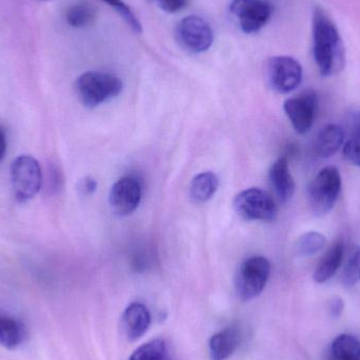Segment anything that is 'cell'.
Returning <instances> with one entry per match:
<instances>
[{
  "label": "cell",
  "mask_w": 360,
  "mask_h": 360,
  "mask_svg": "<svg viewBox=\"0 0 360 360\" xmlns=\"http://www.w3.org/2000/svg\"><path fill=\"white\" fill-rule=\"evenodd\" d=\"M313 55L323 76L340 73L346 63L344 44L338 27L321 8H316L312 20Z\"/></svg>",
  "instance_id": "cell-1"
},
{
  "label": "cell",
  "mask_w": 360,
  "mask_h": 360,
  "mask_svg": "<svg viewBox=\"0 0 360 360\" xmlns=\"http://www.w3.org/2000/svg\"><path fill=\"white\" fill-rule=\"evenodd\" d=\"M124 84L113 74L91 71L82 74L76 80L75 90L84 107H98L122 93Z\"/></svg>",
  "instance_id": "cell-2"
},
{
  "label": "cell",
  "mask_w": 360,
  "mask_h": 360,
  "mask_svg": "<svg viewBox=\"0 0 360 360\" xmlns=\"http://www.w3.org/2000/svg\"><path fill=\"white\" fill-rule=\"evenodd\" d=\"M342 175L336 167L321 169L308 188V201L311 211L316 216H323L333 210L342 192Z\"/></svg>",
  "instance_id": "cell-3"
},
{
  "label": "cell",
  "mask_w": 360,
  "mask_h": 360,
  "mask_svg": "<svg viewBox=\"0 0 360 360\" xmlns=\"http://www.w3.org/2000/svg\"><path fill=\"white\" fill-rule=\"evenodd\" d=\"M271 274V264L264 256H252L239 266L235 278L237 294L243 300H251L264 291Z\"/></svg>",
  "instance_id": "cell-4"
},
{
  "label": "cell",
  "mask_w": 360,
  "mask_h": 360,
  "mask_svg": "<svg viewBox=\"0 0 360 360\" xmlns=\"http://www.w3.org/2000/svg\"><path fill=\"white\" fill-rule=\"evenodd\" d=\"M13 192L18 202H27L41 188L42 172L37 160L30 155H21L11 166Z\"/></svg>",
  "instance_id": "cell-5"
},
{
  "label": "cell",
  "mask_w": 360,
  "mask_h": 360,
  "mask_svg": "<svg viewBox=\"0 0 360 360\" xmlns=\"http://www.w3.org/2000/svg\"><path fill=\"white\" fill-rule=\"evenodd\" d=\"M233 205L240 217L250 221H272L277 215L274 199L259 188H250L239 193Z\"/></svg>",
  "instance_id": "cell-6"
},
{
  "label": "cell",
  "mask_w": 360,
  "mask_h": 360,
  "mask_svg": "<svg viewBox=\"0 0 360 360\" xmlns=\"http://www.w3.org/2000/svg\"><path fill=\"white\" fill-rule=\"evenodd\" d=\"M176 37L180 46L190 53L198 54L211 48L214 33L211 25L201 17L191 15L179 21Z\"/></svg>",
  "instance_id": "cell-7"
},
{
  "label": "cell",
  "mask_w": 360,
  "mask_h": 360,
  "mask_svg": "<svg viewBox=\"0 0 360 360\" xmlns=\"http://www.w3.org/2000/svg\"><path fill=\"white\" fill-rule=\"evenodd\" d=\"M266 76L273 90L288 94L302 84V67L293 57H272L266 65Z\"/></svg>",
  "instance_id": "cell-8"
},
{
  "label": "cell",
  "mask_w": 360,
  "mask_h": 360,
  "mask_svg": "<svg viewBox=\"0 0 360 360\" xmlns=\"http://www.w3.org/2000/svg\"><path fill=\"white\" fill-rule=\"evenodd\" d=\"M230 11L245 33L254 34L270 21L273 8L266 0H233Z\"/></svg>",
  "instance_id": "cell-9"
},
{
  "label": "cell",
  "mask_w": 360,
  "mask_h": 360,
  "mask_svg": "<svg viewBox=\"0 0 360 360\" xmlns=\"http://www.w3.org/2000/svg\"><path fill=\"white\" fill-rule=\"evenodd\" d=\"M317 103L316 93L311 90L304 91L302 94L285 101L283 110L296 132L306 134L311 130L314 122Z\"/></svg>",
  "instance_id": "cell-10"
},
{
  "label": "cell",
  "mask_w": 360,
  "mask_h": 360,
  "mask_svg": "<svg viewBox=\"0 0 360 360\" xmlns=\"http://www.w3.org/2000/svg\"><path fill=\"white\" fill-rule=\"evenodd\" d=\"M143 188L135 177L124 176L116 181L110 191L109 201L114 213L128 216L141 205Z\"/></svg>",
  "instance_id": "cell-11"
},
{
  "label": "cell",
  "mask_w": 360,
  "mask_h": 360,
  "mask_svg": "<svg viewBox=\"0 0 360 360\" xmlns=\"http://www.w3.org/2000/svg\"><path fill=\"white\" fill-rule=\"evenodd\" d=\"M124 335L131 342L141 338L149 329L151 315L147 307L134 302L124 311L122 321Z\"/></svg>",
  "instance_id": "cell-12"
},
{
  "label": "cell",
  "mask_w": 360,
  "mask_h": 360,
  "mask_svg": "<svg viewBox=\"0 0 360 360\" xmlns=\"http://www.w3.org/2000/svg\"><path fill=\"white\" fill-rule=\"evenodd\" d=\"M243 336L237 327H229L212 336L209 342L210 356L212 360L230 359L238 349Z\"/></svg>",
  "instance_id": "cell-13"
},
{
  "label": "cell",
  "mask_w": 360,
  "mask_h": 360,
  "mask_svg": "<svg viewBox=\"0 0 360 360\" xmlns=\"http://www.w3.org/2000/svg\"><path fill=\"white\" fill-rule=\"evenodd\" d=\"M269 176L278 198L283 202H288L295 192V182L290 172L288 158L285 156L278 158L271 167Z\"/></svg>",
  "instance_id": "cell-14"
},
{
  "label": "cell",
  "mask_w": 360,
  "mask_h": 360,
  "mask_svg": "<svg viewBox=\"0 0 360 360\" xmlns=\"http://www.w3.org/2000/svg\"><path fill=\"white\" fill-rule=\"evenodd\" d=\"M25 336V325L16 317L0 309V346L14 350L23 344Z\"/></svg>",
  "instance_id": "cell-15"
},
{
  "label": "cell",
  "mask_w": 360,
  "mask_h": 360,
  "mask_svg": "<svg viewBox=\"0 0 360 360\" xmlns=\"http://www.w3.org/2000/svg\"><path fill=\"white\" fill-rule=\"evenodd\" d=\"M345 143V131L336 124H328L317 135L315 154L321 158L333 156Z\"/></svg>",
  "instance_id": "cell-16"
},
{
  "label": "cell",
  "mask_w": 360,
  "mask_h": 360,
  "mask_svg": "<svg viewBox=\"0 0 360 360\" xmlns=\"http://www.w3.org/2000/svg\"><path fill=\"white\" fill-rule=\"evenodd\" d=\"M345 243L342 239L335 241L323 259L317 264L313 278L317 283H323L331 279L342 266L344 260Z\"/></svg>",
  "instance_id": "cell-17"
},
{
  "label": "cell",
  "mask_w": 360,
  "mask_h": 360,
  "mask_svg": "<svg viewBox=\"0 0 360 360\" xmlns=\"http://www.w3.org/2000/svg\"><path fill=\"white\" fill-rule=\"evenodd\" d=\"M219 179L212 172H202L196 175L191 182L190 197L195 203L209 201L217 192Z\"/></svg>",
  "instance_id": "cell-18"
},
{
  "label": "cell",
  "mask_w": 360,
  "mask_h": 360,
  "mask_svg": "<svg viewBox=\"0 0 360 360\" xmlns=\"http://www.w3.org/2000/svg\"><path fill=\"white\" fill-rule=\"evenodd\" d=\"M331 350L335 360H360V342L350 334L338 335Z\"/></svg>",
  "instance_id": "cell-19"
},
{
  "label": "cell",
  "mask_w": 360,
  "mask_h": 360,
  "mask_svg": "<svg viewBox=\"0 0 360 360\" xmlns=\"http://www.w3.org/2000/svg\"><path fill=\"white\" fill-rule=\"evenodd\" d=\"M96 8L89 2H78L68 8L65 18L73 27H86L92 25L96 18Z\"/></svg>",
  "instance_id": "cell-20"
},
{
  "label": "cell",
  "mask_w": 360,
  "mask_h": 360,
  "mask_svg": "<svg viewBox=\"0 0 360 360\" xmlns=\"http://www.w3.org/2000/svg\"><path fill=\"white\" fill-rule=\"evenodd\" d=\"M327 243L326 236L319 232H308L302 235L296 243V251L302 257H310L319 253Z\"/></svg>",
  "instance_id": "cell-21"
},
{
  "label": "cell",
  "mask_w": 360,
  "mask_h": 360,
  "mask_svg": "<svg viewBox=\"0 0 360 360\" xmlns=\"http://www.w3.org/2000/svg\"><path fill=\"white\" fill-rule=\"evenodd\" d=\"M129 360H170L164 340H155L139 347Z\"/></svg>",
  "instance_id": "cell-22"
},
{
  "label": "cell",
  "mask_w": 360,
  "mask_h": 360,
  "mask_svg": "<svg viewBox=\"0 0 360 360\" xmlns=\"http://www.w3.org/2000/svg\"><path fill=\"white\" fill-rule=\"evenodd\" d=\"M344 156L350 164L360 167V116L355 122L352 134L345 143Z\"/></svg>",
  "instance_id": "cell-23"
},
{
  "label": "cell",
  "mask_w": 360,
  "mask_h": 360,
  "mask_svg": "<svg viewBox=\"0 0 360 360\" xmlns=\"http://www.w3.org/2000/svg\"><path fill=\"white\" fill-rule=\"evenodd\" d=\"M101 1L107 4L108 6H111L112 8L116 11L120 17L124 18V20L128 23L129 27L135 32V33H141L143 27H141V21L137 19L136 15L131 10L128 4H124L122 0H101Z\"/></svg>",
  "instance_id": "cell-24"
},
{
  "label": "cell",
  "mask_w": 360,
  "mask_h": 360,
  "mask_svg": "<svg viewBox=\"0 0 360 360\" xmlns=\"http://www.w3.org/2000/svg\"><path fill=\"white\" fill-rule=\"evenodd\" d=\"M360 281V248L345 268L342 273V283L346 287H353Z\"/></svg>",
  "instance_id": "cell-25"
},
{
  "label": "cell",
  "mask_w": 360,
  "mask_h": 360,
  "mask_svg": "<svg viewBox=\"0 0 360 360\" xmlns=\"http://www.w3.org/2000/svg\"><path fill=\"white\" fill-rule=\"evenodd\" d=\"M154 4L165 12L174 14L184 10L188 6V0H151Z\"/></svg>",
  "instance_id": "cell-26"
},
{
  "label": "cell",
  "mask_w": 360,
  "mask_h": 360,
  "mask_svg": "<svg viewBox=\"0 0 360 360\" xmlns=\"http://www.w3.org/2000/svg\"><path fill=\"white\" fill-rule=\"evenodd\" d=\"M97 190V181L92 177L82 179L79 184V191L82 195H91Z\"/></svg>",
  "instance_id": "cell-27"
},
{
  "label": "cell",
  "mask_w": 360,
  "mask_h": 360,
  "mask_svg": "<svg viewBox=\"0 0 360 360\" xmlns=\"http://www.w3.org/2000/svg\"><path fill=\"white\" fill-rule=\"evenodd\" d=\"M344 309L345 304L342 298L338 297V296L332 298L331 302H330V313H331L332 316L338 319L342 314Z\"/></svg>",
  "instance_id": "cell-28"
},
{
  "label": "cell",
  "mask_w": 360,
  "mask_h": 360,
  "mask_svg": "<svg viewBox=\"0 0 360 360\" xmlns=\"http://www.w3.org/2000/svg\"><path fill=\"white\" fill-rule=\"evenodd\" d=\"M6 146H8V143H6V133L0 128V162L4 160V156H6Z\"/></svg>",
  "instance_id": "cell-29"
}]
</instances>
